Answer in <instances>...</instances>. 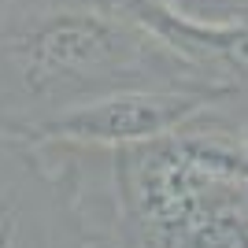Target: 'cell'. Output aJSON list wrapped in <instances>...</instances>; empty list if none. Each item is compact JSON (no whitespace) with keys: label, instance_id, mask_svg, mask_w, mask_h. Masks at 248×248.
Wrapping results in <instances>:
<instances>
[{"label":"cell","instance_id":"6da1fadb","mask_svg":"<svg viewBox=\"0 0 248 248\" xmlns=\"http://www.w3.org/2000/svg\"><path fill=\"white\" fill-rule=\"evenodd\" d=\"M123 89L226 96L119 0H0V130L33 137Z\"/></svg>","mask_w":248,"mask_h":248},{"label":"cell","instance_id":"277c9868","mask_svg":"<svg viewBox=\"0 0 248 248\" xmlns=\"http://www.w3.org/2000/svg\"><path fill=\"white\" fill-rule=\"evenodd\" d=\"M226 104H230V111L237 115L241 130H245V137H248V96H226Z\"/></svg>","mask_w":248,"mask_h":248},{"label":"cell","instance_id":"3957f363","mask_svg":"<svg viewBox=\"0 0 248 248\" xmlns=\"http://www.w3.org/2000/svg\"><path fill=\"white\" fill-rule=\"evenodd\" d=\"M0 248H74V222L33 141L0 130Z\"/></svg>","mask_w":248,"mask_h":248},{"label":"cell","instance_id":"7a4b0ae2","mask_svg":"<svg viewBox=\"0 0 248 248\" xmlns=\"http://www.w3.org/2000/svg\"><path fill=\"white\" fill-rule=\"evenodd\" d=\"M215 100H222V96L182 93V89H123V93L100 96V100L82 104V108L45 123L33 137L78 141V145L96 148H126L174 134L178 126L197 119Z\"/></svg>","mask_w":248,"mask_h":248}]
</instances>
